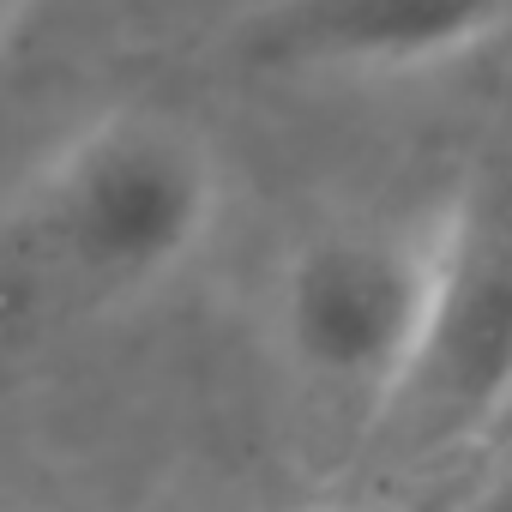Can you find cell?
<instances>
[{
  "mask_svg": "<svg viewBox=\"0 0 512 512\" xmlns=\"http://www.w3.org/2000/svg\"><path fill=\"white\" fill-rule=\"evenodd\" d=\"M25 193L73 253L97 302H127L205 241L217 163L193 121L169 109H109L73 133Z\"/></svg>",
  "mask_w": 512,
  "mask_h": 512,
  "instance_id": "6da1fadb",
  "label": "cell"
},
{
  "mask_svg": "<svg viewBox=\"0 0 512 512\" xmlns=\"http://www.w3.org/2000/svg\"><path fill=\"white\" fill-rule=\"evenodd\" d=\"M512 404V187L446 211L440 278L422 338L374 404V422L410 458L494 434Z\"/></svg>",
  "mask_w": 512,
  "mask_h": 512,
  "instance_id": "7a4b0ae2",
  "label": "cell"
},
{
  "mask_svg": "<svg viewBox=\"0 0 512 512\" xmlns=\"http://www.w3.org/2000/svg\"><path fill=\"white\" fill-rule=\"evenodd\" d=\"M446 211L434 223H392V229H326L302 241L284 272V344L290 356L332 380L362 386L374 404L404 374L434 278H440Z\"/></svg>",
  "mask_w": 512,
  "mask_h": 512,
  "instance_id": "3957f363",
  "label": "cell"
},
{
  "mask_svg": "<svg viewBox=\"0 0 512 512\" xmlns=\"http://www.w3.org/2000/svg\"><path fill=\"white\" fill-rule=\"evenodd\" d=\"M512 19V0H260L229 25L253 73H368L458 55Z\"/></svg>",
  "mask_w": 512,
  "mask_h": 512,
  "instance_id": "277c9868",
  "label": "cell"
},
{
  "mask_svg": "<svg viewBox=\"0 0 512 512\" xmlns=\"http://www.w3.org/2000/svg\"><path fill=\"white\" fill-rule=\"evenodd\" d=\"M37 7V0H0V37H13L19 31V19Z\"/></svg>",
  "mask_w": 512,
  "mask_h": 512,
  "instance_id": "5b68a950",
  "label": "cell"
},
{
  "mask_svg": "<svg viewBox=\"0 0 512 512\" xmlns=\"http://www.w3.org/2000/svg\"><path fill=\"white\" fill-rule=\"evenodd\" d=\"M494 434H512V404H506V416H500V428Z\"/></svg>",
  "mask_w": 512,
  "mask_h": 512,
  "instance_id": "8992f818",
  "label": "cell"
},
{
  "mask_svg": "<svg viewBox=\"0 0 512 512\" xmlns=\"http://www.w3.org/2000/svg\"><path fill=\"white\" fill-rule=\"evenodd\" d=\"M356 512H404V506H356Z\"/></svg>",
  "mask_w": 512,
  "mask_h": 512,
  "instance_id": "52a82bcc",
  "label": "cell"
}]
</instances>
